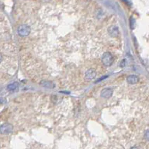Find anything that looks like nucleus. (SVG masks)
Here are the masks:
<instances>
[{
  "label": "nucleus",
  "mask_w": 149,
  "mask_h": 149,
  "mask_svg": "<svg viewBox=\"0 0 149 149\" xmlns=\"http://www.w3.org/2000/svg\"><path fill=\"white\" fill-rule=\"evenodd\" d=\"M18 89H19V85L16 82L11 83L7 86V90L11 92H16L18 91Z\"/></svg>",
  "instance_id": "nucleus-7"
},
{
  "label": "nucleus",
  "mask_w": 149,
  "mask_h": 149,
  "mask_svg": "<svg viewBox=\"0 0 149 149\" xmlns=\"http://www.w3.org/2000/svg\"><path fill=\"white\" fill-rule=\"evenodd\" d=\"M130 28L131 29H134V25H135V20H134V18H130Z\"/></svg>",
  "instance_id": "nucleus-10"
},
{
  "label": "nucleus",
  "mask_w": 149,
  "mask_h": 149,
  "mask_svg": "<svg viewBox=\"0 0 149 149\" xmlns=\"http://www.w3.org/2000/svg\"><path fill=\"white\" fill-rule=\"evenodd\" d=\"M112 94H113V90L109 88H107V89H103L101 91L100 96H101V97H103L104 99H109L111 97Z\"/></svg>",
  "instance_id": "nucleus-6"
},
{
  "label": "nucleus",
  "mask_w": 149,
  "mask_h": 149,
  "mask_svg": "<svg viewBox=\"0 0 149 149\" xmlns=\"http://www.w3.org/2000/svg\"><path fill=\"white\" fill-rule=\"evenodd\" d=\"M41 85L45 87V88H48V89H52L54 87V84L50 81H41Z\"/></svg>",
  "instance_id": "nucleus-9"
},
{
  "label": "nucleus",
  "mask_w": 149,
  "mask_h": 149,
  "mask_svg": "<svg viewBox=\"0 0 149 149\" xmlns=\"http://www.w3.org/2000/svg\"><path fill=\"white\" fill-rule=\"evenodd\" d=\"M17 33L20 37H26L30 33V27L27 25H20L17 30Z\"/></svg>",
  "instance_id": "nucleus-1"
},
{
  "label": "nucleus",
  "mask_w": 149,
  "mask_h": 149,
  "mask_svg": "<svg viewBox=\"0 0 149 149\" xmlns=\"http://www.w3.org/2000/svg\"><path fill=\"white\" fill-rule=\"evenodd\" d=\"M144 137H145V138L149 141V129L148 130H145V134H144Z\"/></svg>",
  "instance_id": "nucleus-11"
},
{
  "label": "nucleus",
  "mask_w": 149,
  "mask_h": 149,
  "mask_svg": "<svg viewBox=\"0 0 149 149\" xmlns=\"http://www.w3.org/2000/svg\"><path fill=\"white\" fill-rule=\"evenodd\" d=\"M106 78H107V76H103V77H102V78H100V79H99L97 81H96V82H101L103 79H106Z\"/></svg>",
  "instance_id": "nucleus-13"
},
{
  "label": "nucleus",
  "mask_w": 149,
  "mask_h": 149,
  "mask_svg": "<svg viewBox=\"0 0 149 149\" xmlns=\"http://www.w3.org/2000/svg\"><path fill=\"white\" fill-rule=\"evenodd\" d=\"M96 76V72L94 69H89L85 71V79L87 80H92Z\"/></svg>",
  "instance_id": "nucleus-5"
},
{
  "label": "nucleus",
  "mask_w": 149,
  "mask_h": 149,
  "mask_svg": "<svg viewBox=\"0 0 149 149\" xmlns=\"http://www.w3.org/2000/svg\"><path fill=\"white\" fill-rule=\"evenodd\" d=\"M108 33L109 34L113 37H117L118 35H119V28L115 26V25H113V26H110L109 28H108Z\"/></svg>",
  "instance_id": "nucleus-3"
},
{
  "label": "nucleus",
  "mask_w": 149,
  "mask_h": 149,
  "mask_svg": "<svg viewBox=\"0 0 149 149\" xmlns=\"http://www.w3.org/2000/svg\"><path fill=\"white\" fill-rule=\"evenodd\" d=\"M127 81L130 84H136L139 81V78L137 75H129L127 78Z\"/></svg>",
  "instance_id": "nucleus-8"
},
{
  "label": "nucleus",
  "mask_w": 149,
  "mask_h": 149,
  "mask_svg": "<svg viewBox=\"0 0 149 149\" xmlns=\"http://www.w3.org/2000/svg\"><path fill=\"white\" fill-rule=\"evenodd\" d=\"M126 60L125 59H123L122 61H121V62H120V66L121 67V68H124V67H125L126 66Z\"/></svg>",
  "instance_id": "nucleus-12"
},
{
  "label": "nucleus",
  "mask_w": 149,
  "mask_h": 149,
  "mask_svg": "<svg viewBox=\"0 0 149 149\" xmlns=\"http://www.w3.org/2000/svg\"><path fill=\"white\" fill-rule=\"evenodd\" d=\"M113 56L109 52L104 53V54L102 57V62H103V63L105 66H107V67L110 66L111 64H113Z\"/></svg>",
  "instance_id": "nucleus-2"
},
{
  "label": "nucleus",
  "mask_w": 149,
  "mask_h": 149,
  "mask_svg": "<svg viewBox=\"0 0 149 149\" xmlns=\"http://www.w3.org/2000/svg\"><path fill=\"white\" fill-rule=\"evenodd\" d=\"M13 126L9 124H3L0 128V131L2 134H9L13 131Z\"/></svg>",
  "instance_id": "nucleus-4"
}]
</instances>
